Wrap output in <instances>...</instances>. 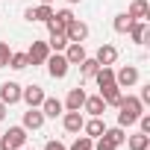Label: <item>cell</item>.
<instances>
[{
    "label": "cell",
    "instance_id": "cell-1",
    "mask_svg": "<svg viewBox=\"0 0 150 150\" xmlns=\"http://www.w3.org/2000/svg\"><path fill=\"white\" fill-rule=\"evenodd\" d=\"M121 112H118V127H132L135 121H138V115L144 112V103L138 100V97H132V94H127V97H121V106H118Z\"/></svg>",
    "mask_w": 150,
    "mask_h": 150
},
{
    "label": "cell",
    "instance_id": "cell-2",
    "mask_svg": "<svg viewBox=\"0 0 150 150\" xmlns=\"http://www.w3.org/2000/svg\"><path fill=\"white\" fill-rule=\"evenodd\" d=\"M24 144H27V129L24 127H9L0 135V150H18Z\"/></svg>",
    "mask_w": 150,
    "mask_h": 150
},
{
    "label": "cell",
    "instance_id": "cell-3",
    "mask_svg": "<svg viewBox=\"0 0 150 150\" xmlns=\"http://www.w3.org/2000/svg\"><path fill=\"white\" fill-rule=\"evenodd\" d=\"M44 65H47V74H50L53 80H65L68 77V68H71L68 59H65V53H50Z\"/></svg>",
    "mask_w": 150,
    "mask_h": 150
},
{
    "label": "cell",
    "instance_id": "cell-4",
    "mask_svg": "<svg viewBox=\"0 0 150 150\" xmlns=\"http://www.w3.org/2000/svg\"><path fill=\"white\" fill-rule=\"evenodd\" d=\"M65 35H68V41L83 44V41L88 38V24H86V21H80V18H74V21L65 27Z\"/></svg>",
    "mask_w": 150,
    "mask_h": 150
},
{
    "label": "cell",
    "instance_id": "cell-5",
    "mask_svg": "<svg viewBox=\"0 0 150 150\" xmlns=\"http://www.w3.org/2000/svg\"><path fill=\"white\" fill-rule=\"evenodd\" d=\"M138 83V68L135 65H124L118 74H115V86L118 88H129V86H135Z\"/></svg>",
    "mask_w": 150,
    "mask_h": 150
},
{
    "label": "cell",
    "instance_id": "cell-6",
    "mask_svg": "<svg viewBox=\"0 0 150 150\" xmlns=\"http://www.w3.org/2000/svg\"><path fill=\"white\" fill-rule=\"evenodd\" d=\"M47 56H50L47 41H33V44H30V50H27L30 65H44V62H47Z\"/></svg>",
    "mask_w": 150,
    "mask_h": 150
},
{
    "label": "cell",
    "instance_id": "cell-7",
    "mask_svg": "<svg viewBox=\"0 0 150 150\" xmlns=\"http://www.w3.org/2000/svg\"><path fill=\"white\" fill-rule=\"evenodd\" d=\"M44 121H47V118H44V112H41L38 106H30V109L24 112V124H21V127H24V129H41V127H44Z\"/></svg>",
    "mask_w": 150,
    "mask_h": 150
},
{
    "label": "cell",
    "instance_id": "cell-8",
    "mask_svg": "<svg viewBox=\"0 0 150 150\" xmlns=\"http://www.w3.org/2000/svg\"><path fill=\"white\" fill-rule=\"evenodd\" d=\"M24 18H27V21H41V24H47V21L53 18V6H50V3H38L35 9H24Z\"/></svg>",
    "mask_w": 150,
    "mask_h": 150
},
{
    "label": "cell",
    "instance_id": "cell-9",
    "mask_svg": "<svg viewBox=\"0 0 150 150\" xmlns=\"http://www.w3.org/2000/svg\"><path fill=\"white\" fill-rule=\"evenodd\" d=\"M44 88L41 86H27V88H21V100L27 103V106H41L44 103Z\"/></svg>",
    "mask_w": 150,
    "mask_h": 150
},
{
    "label": "cell",
    "instance_id": "cell-10",
    "mask_svg": "<svg viewBox=\"0 0 150 150\" xmlns=\"http://www.w3.org/2000/svg\"><path fill=\"white\" fill-rule=\"evenodd\" d=\"M100 97H103V103H106V106H115V109H118L124 94H121V88H118L115 83H106V86H100Z\"/></svg>",
    "mask_w": 150,
    "mask_h": 150
},
{
    "label": "cell",
    "instance_id": "cell-11",
    "mask_svg": "<svg viewBox=\"0 0 150 150\" xmlns=\"http://www.w3.org/2000/svg\"><path fill=\"white\" fill-rule=\"evenodd\" d=\"M83 103H86V91L77 86V88H71V91H68V97H65V103H62V106H65L68 112H80V109H83Z\"/></svg>",
    "mask_w": 150,
    "mask_h": 150
},
{
    "label": "cell",
    "instance_id": "cell-12",
    "mask_svg": "<svg viewBox=\"0 0 150 150\" xmlns=\"http://www.w3.org/2000/svg\"><path fill=\"white\" fill-rule=\"evenodd\" d=\"M83 124H86L83 109H80V112H65V115H62V127H65L68 132H83Z\"/></svg>",
    "mask_w": 150,
    "mask_h": 150
},
{
    "label": "cell",
    "instance_id": "cell-13",
    "mask_svg": "<svg viewBox=\"0 0 150 150\" xmlns=\"http://www.w3.org/2000/svg\"><path fill=\"white\" fill-rule=\"evenodd\" d=\"M0 100H3L6 106H12V103H18L21 100V86L18 83H3V86H0Z\"/></svg>",
    "mask_w": 150,
    "mask_h": 150
},
{
    "label": "cell",
    "instance_id": "cell-14",
    "mask_svg": "<svg viewBox=\"0 0 150 150\" xmlns=\"http://www.w3.org/2000/svg\"><path fill=\"white\" fill-rule=\"evenodd\" d=\"M127 15L132 21H147L150 18V3H147V0H132L129 9H127Z\"/></svg>",
    "mask_w": 150,
    "mask_h": 150
},
{
    "label": "cell",
    "instance_id": "cell-15",
    "mask_svg": "<svg viewBox=\"0 0 150 150\" xmlns=\"http://www.w3.org/2000/svg\"><path fill=\"white\" fill-rule=\"evenodd\" d=\"M86 56H88V53H86V47H83V44L68 41V47H65V59H68V65H80Z\"/></svg>",
    "mask_w": 150,
    "mask_h": 150
},
{
    "label": "cell",
    "instance_id": "cell-16",
    "mask_svg": "<svg viewBox=\"0 0 150 150\" xmlns=\"http://www.w3.org/2000/svg\"><path fill=\"white\" fill-rule=\"evenodd\" d=\"M127 33H129V38H132L135 44H144L147 35H150V27H147V21H132V27H129Z\"/></svg>",
    "mask_w": 150,
    "mask_h": 150
},
{
    "label": "cell",
    "instance_id": "cell-17",
    "mask_svg": "<svg viewBox=\"0 0 150 150\" xmlns=\"http://www.w3.org/2000/svg\"><path fill=\"white\" fill-rule=\"evenodd\" d=\"M83 109H86L91 118H100V115L106 112V103H103V97H100V94H94V97H88V94H86V103H83Z\"/></svg>",
    "mask_w": 150,
    "mask_h": 150
},
{
    "label": "cell",
    "instance_id": "cell-18",
    "mask_svg": "<svg viewBox=\"0 0 150 150\" xmlns=\"http://www.w3.org/2000/svg\"><path fill=\"white\" fill-rule=\"evenodd\" d=\"M94 59H97V65H115V59H118V47H112V44H100Z\"/></svg>",
    "mask_w": 150,
    "mask_h": 150
},
{
    "label": "cell",
    "instance_id": "cell-19",
    "mask_svg": "<svg viewBox=\"0 0 150 150\" xmlns=\"http://www.w3.org/2000/svg\"><path fill=\"white\" fill-rule=\"evenodd\" d=\"M38 109L44 112V118H59L65 106H62V100H56V97H44V103H41Z\"/></svg>",
    "mask_w": 150,
    "mask_h": 150
},
{
    "label": "cell",
    "instance_id": "cell-20",
    "mask_svg": "<svg viewBox=\"0 0 150 150\" xmlns=\"http://www.w3.org/2000/svg\"><path fill=\"white\" fill-rule=\"evenodd\" d=\"M83 132H86L88 138H100V135L106 132V124H103L100 118H91V121H86V124H83Z\"/></svg>",
    "mask_w": 150,
    "mask_h": 150
},
{
    "label": "cell",
    "instance_id": "cell-21",
    "mask_svg": "<svg viewBox=\"0 0 150 150\" xmlns=\"http://www.w3.org/2000/svg\"><path fill=\"white\" fill-rule=\"evenodd\" d=\"M129 150H147L150 147V135L147 132H135V135H127V141H124Z\"/></svg>",
    "mask_w": 150,
    "mask_h": 150
},
{
    "label": "cell",
    "instance_id": "cell-22",
    "mask_svg": "<svg viewBox=\"0 0 150 150\" xmlns=\"http://www.w3.org/2000/svg\"><path fill=\"white\" fill-rule=\"evenodd\" d=\"M97 68H100L97 59H88V56H86V59L80 62V74H83V80H91L94 74H97Z\"/></svg>",
    "mask_w": 150,
    "mask_h": 150
},
{
    "label": "cell",
    "instance_id": "cell-23",
    "mask_svg": "<svg viewBox=\"0 0 150 150\" xmlns=\"http://www.w3.org/2000/svg\"><path fill=\"white\" fill-rule=\"evenodd\" d=\"M112 27H115V33H127V30L132 27V18H129L127 12H121V15H115V21H112Z\"/></svg>",
    "mask_w": 150,
    "mask_h": 150
},
{
    "label": "cell",
    "instance_id": "cell-24",
    "mask_svg": "<svg viewBox=\"0 0 150 150\" xmlns=\"http://www.w3.org/2000/svg\"><path fill=\"white\" fill-rule=\"evenodd\" d=\"M6 68H15V71H24V68H30V59H27V53H12Z\"/></svg>",
    "mask_w": 150,
    "mask_h": 150
},
{
    "label": "cell",
    "instance_id": "cell-25",
    "mask_svg": "<svg viewBox=\"0 0 150 150\" xmlns=\"http://www.w3.org/2000/svg\"><path fill=\"white\" fill-rule=\"evenodd\" d=\"M103 135H106V138H109V141H112V144H115V147H118V144H124V141H127V132H124V127H112V129H106V132H103Z\"/></svg>",
    "mask_w": 150,
    "mask_h": 150
},
{
    "label": "cell",
    "instance_id": "cell-26",
    "mask_svg": "<svg viewBox=\"0 0 150 150\" xmlns=\"http://www.w3.org/2000/svg\"><path fill=\"white\" fill-rule=\"evenodd\" d=\"M94 147V138H88V135H77V141H74L68 150H91Z\"/></svg>",
    "mask_w": 150,
    "mask_h": 150
},
{
    "label": "cell",
    "instance_id": "cell-27",
    "mask_svg": "<svg viewBox=\"0 0 150 150\" xmlns=\"http://www.w3.org/2000/svg\"><path fill=\"white\" fill-rule=\"evenodd\" d=\"M53 21H59L62 27H68V24L74 21V12H71V9H59V12H53Z\"/></svg>",
    "mask_w": 150,
    "mask_h": 150
},
{
    "label": "cell",
    "instance_id": "cell-28",
    "mask_svg": "<svg viewBox=\"0 0 150 150\" xmlns=\"http://www.w3.org/2000/svg\"><path fill=\"white\" fill-rule=\"evenodd\" d=\"M9 56H12L9 44H6V41H0V68H6V65H9Z\"/></svg>",
    "mask_w": 150,
    "mask_h": 150
},
{
    "label": "cell",
    "instance_id": "cell-29",
    "mask_svg": "<svg viewBox=\"0 0 150 150\" xmlns=\"http://www.w3.org/2000/svg\"><path fill=\"white\" fill-rule=\"evenodd\" d=\"M91 150H115V144H112L106 135H100V138H97V144H94Z\"/></svg>",
    "mask_w": 150,
    "mask_h": 150
},
{
    "label": "cell",
    "instance_id": "cell-30",
    "mask_svg": "<svg viewBox=\"0 0 150 150\" xmlns=\"http://www.w3.org/2000/svg\"><path fill=\"white\" fill-rule=\"evenodd\" d=\"M135 124H138V127H141V132H147V135H150V115H144V112H141V115H138V121H135Z\"/></svg>",
    "mask_w": 150,
    "mask_h": 150
},
{
    "label": "cell",
    "instance_id": "cell-31",
    "mask_svg": "<svg viewBox=\"0 0 150 150\" xmlns=\"http://www.w3.org/2000/svg\"><path fill=\"white\" fill-rule=\"evenodd\" d=\"M44 150H68V147H65L62 141H56V138H53V141H47V144H44Z\"/></svg>",
    "mask_w": 150,
    "mask_h": 150
},
{
    "label": "cell",
    "instance_id": "cell-32",
    "mask_svg": "<svg viewBox=\"0 0 150 150\" xmlns=\"http://www.w3.org/2000/svg\"><path fill=\"white\" fill-rule=\"evenodd\" d=\"M6 109H9V106H6L3 100H0V121H3V118H6Z\"/></svg>",
    "mask_w": 150,
    "mask_h": 150
},
{
    "label": "cell",
    "instance_id": "cell-33",
    "mask_svg": "<svg viewBox=\"0 0 150 150\" xmlns=\"http://www.w3.org/2000/svg\"><path fill=\"white\" fill-rule=\"evenodd\" d=\"M38 3H53V0H38Z\"/></svg>",
    "mask_w": 150,
    "mask_h": 150
},
{
    "label": "cell",
    "instance_id": "cell-34",
    "mask_svg": "<svg viewBox=\"0 0 150 150\" xmlns=\"http://www.w3.org/2000/svg\"><path fill=\"white\" fill-rule=\"evenodd\" d=\"M18 150H30V147H27V144H24V147H18Z\"/></svg>",
    "mask_w": 150,
    "mask_h": 150
},
{
    "label": "cell",
    "instance_id": "cell-35",
    "mask_svg": "<svg viewBox=\"0 0 150 150\" xmlns=\"http://www.w3.org/2000/svg\"><path fill=\"white\" fill-rule=\"evenodd\" d=\"M68 3H80V0H68Z\"/></svg>",
    "mask_w": 150,
    "mask_h": 150
}]
</instances>
